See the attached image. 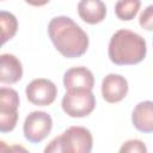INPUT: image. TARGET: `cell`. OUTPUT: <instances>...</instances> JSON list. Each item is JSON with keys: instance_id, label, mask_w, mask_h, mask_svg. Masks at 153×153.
Masks as SVG:
<instances>
[{"instance_id": "6da1fadb", "label": "cell", "mask_w": 153, "mask_h": 153, "mask_svg": "<svg viewBox=\"0 0 153 153\" xmlns=\"http://www.w3.org/2000/svg\"><path fill=\"white\" fill-rule=\"evenodd\" d=\"M48 35L57 51L68 59L80 57L88 48V36L69 17L53 18L48 24Z\"/></svg>"}, {"instance_id": "7a4b0ae2", "label": "cell", "mask_w": 153, "mask_h": 153, "mask_svg": "<svg viewBox=\"0 0 153 153\" xmlns=\"http://www.w3.org/2000/svg\"><path fill=\"white\" fill-rule=\"evenodd\" d=\"M147 53L142 36L127 29L116 31L109 42L108 55L112 63L118 66L140 63Z\"/></svg>"}, {"instance_id": "3957f363", "label": "cell", "mask_w": 153, "mask_h": 153, "mask_svg": "<svg viewBox=\"0 0 153 153\" xmlns=\"http://www.w3.org/2000/svg\"><path fill=\"white\" fill-rule=\"evenodd\" d=\"M92 134L84 127H69L60 136H56L45 147V153H90L92 149Z\"/></svg>"}, {"instance_id": "277c9868", "label": "cell", "mask_w": 153, "mask_h": 153, "mask_svg": "<svg viewBox=\"0 0 153 153\" xmlns=\"http://www.w3.org/2000/svg\"><path fill=\"white\" fill-rule=\"evenodd\" d=\"M62 109L69 117H86L96 108V98L92 90H67L62 98Z\"/></svg>"}, {"instance_id": "5b68a950", "label": "cell", "mask_w": 153, "mask_h": 153, "mask_svg": "<svg viewBox=\"0 0 153 153\" xmlns=\"http://www.w3.org/2000/svg\"><path fill=\"white\" fill-rule=\"evenodd\" d=\"M19 96L11 87L0 88V131H12L18 121Z\"/></svg>"}, {"instance_id": "8992f818", "label": "cell", "mask_w": 153, "mask_h": 153, "mask_svg": "<svg viewBox=\"0 0 153 153\" xmlns=\"http://www.w3.org/2000/svg\"><path fill=\"white\" fill-rule=\"evenodd\" d=\"M51 128L53 120L48 112L32 111L26 116L24 121L23 131L27 141L32 143H38L50 134Z\"/></svg>"}, {"instance_id": "52a82bcc", "label": "cell", "mask_w": 153, "mask_h": 153, "mask_svg": "<svg viewBox=\"0 0 153 153\" xmlns=\"http://www.w3.org/2000/svg\"><path fill=\"white\" fill-rule=\"evenodd\" d=\"M25 93L30 103L38 106H47L55 100L57 96V88L53 81L39 78L33 79L26 86Z\"/></svg>"}, {"instance_id": "ba28073f", "label": "cell", "mask_w": 153, "mask_h": 153, "mask_svg": "<svg viewBox=\"0 0 153 153\" xmlns=\"http://www.w3.org/2000/svg\"><path fill=\"white\" fill-rule=\"evenodd\" d=\"M128 93V81L115 73L108 74L102 81V96L108 103H118Z\"/></svg>"}, {"instance_id": "9c48e42d", "label": "cell", "mask_w": 153, "mask_h": 153, "mask_svg": "<svg viewBox=\"0 0 153 153\" xmlns=\"http://www.w3.org/2000/svg\"><path fill=\"white\" fill-rule=\"evenodd\" d=\"M63 85L66 90H92L94 86V78L92 72L86 67H72L63 75Z\"/></svg>"}, {"instance_id": "30bf717a", "label": "cell", "mask_w": 153, "mask_h": 153, "mask_svg": "<svg viewBox=\"0 0 153 153\" xmlns=\"http://www.w3.org/2000/svg\"><path fill=\"white\" fill-rule=\"evenodd\" d=\"M23 76L22 62L12 54L0 56V81L2 84H16Z\"/></svg>"}, {"instance_id": "8fae6325", "label": "cell", "mask_w": 153, "mask_h": 153, "mask_svg": "<svg viewBox=\"0 0 153 153\" xmlns=\"http://www.w3.org/2000/svg\"><path fill=\"white\" fill-rule=\"evenodd\" d=\"M78 14L87 24H98L104 20L106 7L102 0H80Z\"/></svg>"}, {"instance_id": "7c38bea8", "label": "cell", "mask_w": 153, "mask_h": 153, "mask_svg": "<svg viewBox=\"0 0 153 153\" xmlns=\"http://www.w3.org/2000/svg\"><path fill=\"white\" fill-rule=\"evenodd\" d=\"M133 126L142 133H153V102L139 103L131 114Z\"/></svg>"}, {"instance_id": "4fadbf2b", "label": "cell", "mask_w": 153, "mask_h": 153, "mask_svg": "<svg viewBox=\"0 0 153 153\" xmlns=\"http://www.w3.org/2000/svg\"><path fill=\"white\" fill-rule=\"evenodd\" d=\"M141 6L140 0H118L115 5V13L121 20H131L137 14Z\"/></svg>"}, {"instance_id": "5bb4252c", "label": "cell", "mask_w": 153, "mask_h": 153, "mask_svg": "<svg viewBox=\"0 0 153 153\" xmlns=\"http://www.w3.org/2000/svg\"><path fill=\"white\" fill-rule=\"evenodd\" d=\"M0 25H1V38L2 44L6 43L8 39L13 38V36L17 32L18 29V22L17 18L6 11L0 12Z\"/></svg>"}, {"instance_id": "9a60e30c", "label": "cell", "mask_w": 153, "mask_h": 153, "mask_svg": "<svg viewBox=\"0 0 153 153\" xmlns=\"http://www.w3.org/2000/svg\"><path fill=\"white\" fill-rule=\"evenodd\" d=\"M139 24L147 31H153V5L147 6L139 18Z\"/></svg>"}, {"instance_id": "2e32d148", "label": "cell", "mask_w": 153, "mask_h": 153, "mask_svg": "<svg viewBox=\"0 0 153 153\" xmlns=\"http://www.w3.org/2000/svg\"><path fill=\"white\" fill-rule=\"evenodd\" d=\"M121 153L128 152V153H143L147 152V147L145 146V143L140 140H129L127 142H124L122 145V147L120 148Z\"/></svg>"}, {"instance_id": "e0dca14e", "label": "cell", "mask_w": 153, "mask_h": 153, "mask_svg": "<svg viewBox=\"0 0 153 153\" xmlns=\"http://www.w3.org/2000/svg\"><path fill=\"white\" fill-rule=\"evenodd\" d=\"M50 0H25V2H27L31 6H44Z\"/></svg>"}]
</instances>
